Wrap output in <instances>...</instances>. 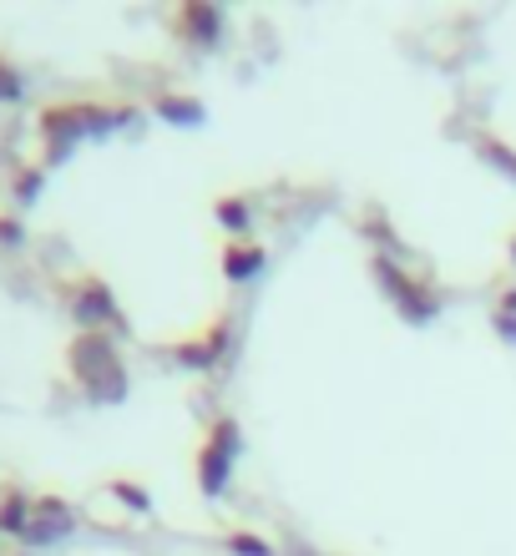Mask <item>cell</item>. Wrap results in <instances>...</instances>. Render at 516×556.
I'll list each match as a JSON object with an SVG mask.
<instances>
[{"instance_id":"9a60e30c","label":"cell","mask_w":516,"mask_h":556,"mask_svg":"<svg viewBox=\"0 0 516 556\" xmlns=\"http://www.w3.org/2000/svg\"><path fill=\"white\" fill-rule=\"evenodd\" d=\"M11 192H15V207H26L36 192H41V167H15L11 177Z\"/></svg>"},{"instance_id":"8992f818","label":"cell","mask_w":516,"mask_h":556,"mask_svg":"<svg viewBox=\"0 0 516 556\" xmlns=\"http://www.w3.org/2000/svg\"><path fill=\"white\" fill-rule=\"evenodd\" d=\"M76 511L66 496H36V511H30V531L21 536L26 546H51L61 536H72Z\"/></svg>"},{"instance_id":"4fadbf2b","label":"cell","mask_w":516,"mask_h":556,"mask_svg":"<svg viewBox=\"0 0 516 556\" xmlns=\"http://www.w3.org/2000/svg\"><path fill=\"white\" fill-rule=\"evenodd\" d=\"M223 546L234 556H274V546L264 542V536H253V531H243V527H234L228 536H223Z\"/></svg>"},{"instance_id":"30bf717a","label":"cell","mask_w":516,"mask_h":556,"mask_svg":"<svg viewBox=\"0 0 516 556\" xmlns=\"http://www.w3.org/2000/svg\"><path fill=\"white\" fill-rule=\"evenodd\" d=\"M213 218L223 223V233H228V238H249V228H253V198H243V192H223L218 203H213Z\"/></svg>"},{"instance_id":"8fae6325","label":"cell","mask_w":516,"mask_h":556,"mask_svg":"<svg viewBox=\"0 0 516 556\" xmlns=\"http://www.w3.org/2000/svg\"><path fill=\"white\" fill-rule=\"evenodd\" d=\"M476 157L491 162L496 173H506V177L516 182V152H512V147H506L496 132H481V137H476Z\"/></svg>"},{"instance_id":"7a4b0ae2","label":"cell","mask_w":516,"mask_h":556,"mask_svg":"<svg viewBox=\"0 0 516 556\" xmlns=\"http://www.w3.org/2000/svg\"><path fill=\"white\" fill-rule=\"evenodd\" d=\"M238 451H243V430H238L234 415H213L192 451V476H198V491L207 501H218L234 481V466H238Z\"/></svg>"},{"instance_id":"7c38bea8","label":"cell","mask_w":516,"mask_h":556,"mask_svg":"<svg viewBox=\"0 0 516 556\" xmlns=\"http://www.w3.org/2000/svg\"><path fill=\"white\" fill-rule=\"evenodd\" d=\"M106 491H112V496H117L122 506H127V511H137V516H148V511H152L148 485L133 481V476H112V481H106Z\"/></svg>"},{"instance_id":"9c48e42d","label":"cell","mask_w":516,"mask_h":556,"mask_svg":"<svg viewBox=\"0 0 516 556\" xmlns=\"http://www.w3.org/2000/svg\"><path fill=\"white\" fill-rule=\"evenodd\" d=\"M30 511H36V496L30 491H21V485H5L0 491V536H26L30 531Z\"/></svg>"},{"instance_id":"5bb4252c","label":"cell","mask_w":516,"mask_h":556,"mask_svg":"<svg viewBox=\"0 0 516 556\" xmlns=\"http://www.w3.org/2000/svg\"><path fill=\"white\" fill-rule=\"evenodd\" d=\"M21 91H26V76H21V66L0 51V102H21Z\"/></svg>"},{"instance_id":"d6986e66","label":"cell","mask_w":516,"mask_h":556,"mask_svg":"<svg viewBox=\"0 0 516 556\" xmlns=\"http://www.w3.org/2000/svg\"><path fill=\"white\" fill-rule=\"evenodd\" d=\"M506 253H512V258H516V233H512V238H506Z\"/></svg>"},{"instance_id":"ac0fdd59","label":"cell","mask_w":516,"mask_h":556,"mask_svg":"<svg viewBox=\"0 0 516 556\" xmlns=\"http://www.w3.org/2000/svg\"><path fill=\"white\" fill-rule=\"evenodd\" d=\"M496 329H502L506 344H516V314H496Z\"/></svg>"},{"instance_id":"ba28073f","label":"cell","mask_w":516,"mask_h":556,"mask_svg":"<svg viewBox=\"0 0 516 556\" xmlns=\"http://www.w3.org/2000/svg\"><path fill=\"white\" fill-rule=\"evenodd\" d=\"M228 283H253L268 268V249L259 238H223V258H218Z\"/></svg>"},{"instance_id":"e0dca14e","label":"cell","mask_w":516,"mask_h":556,"mask_svg":"<svg viewBox=\"0 0 516 556\" xmlns=\"http://www.w3.org/2000/svg\"><path fill=\"white\" fill-rule=\"evenodd\" d=\"M26 238V228H21V218L15 213H0V249H15Z\"/></svg>"},{"instance_id":"277c9868","label":"cell","mask_w":516,"mask_h":556,"mask_svg":"<svg viewBox=\"0 0 516 556\" xmlns=\"http://www.w3.org/2000/svg\"><path fill=\"white\" fill-rule=\"evenodd\" d=\"M369 274H375V283L385 289V299L400 308V319H411V324H426L441 314V293L430 289L426 278H415L405 274V268L395 264V258H385V253H375V264H369Z\"/></svg>"},{"instance_id":"5b68a950","label":"cell","mask_w":516,"mask_h":556,"mask_svg":"<svg viewBox=\"0 0 516 556\" xmlns=\"http://www.w3.org/2000/svg\"><path fill=\"white\" fill-rule=\"evenodd\" d=\"M228 339H234V319H228V314H218V319L203 324L198 334L177 339V344H173V359L183 369H192V375H198V369H213L223 354H228Z\"/></svg>"},{"instance_id":"52a82bcc","label":"cell","mask_w":516,"mask_h":556,"mask_svg":"<svg viewBox=\"0 0 516 556\" xmlns=\"http://www.w3.org/2000/svg\"><path fill=\"white\" fill-rule=\"evenodd\" d=\"M173 36L183 46H213L223 36V11L218 5H198V0H188V5H177L173 11Z\"/></svg>"},{"instance_id":"2e32d148","label":"cell","mask_w":516,"mask_h":556,"mask_svg":"<svg viewBox=\"0 0 516 556\" xmlns=\"http://www.w3.org/2000/svg\"><path fill=\"white\" fill-rule=\"evenodd\" d=\"M158 112L173 122H203V106L198 102H177V97H158Z\"/></svg>"},{"instance_id":"3957f363","label":"cell","mask_w":516,"mask_h":556,"mask_svg":"<svg viewBox=\"0 0 516 556\" xmlns=\"http://www.w3.org/2000/svg\"><path fill=\"white\" fill-rule=\"evenodd\" d=\"M61 304H66V314H72L81 329H102V334H122V304L117 293H112V283L97 274H76L61 283Z\"/></svg>"},{"instance_id":"6da1fadb","label":"cell","mask_w":516,"mask_h":556,"mask_svg":"<svg viewBox=\"0 0 516 556\" xmlns=\"http://www.w3.org/2000/svg\"><path fill=\"white\" fill-rule=\"evenodd\" d=\"M66 369L91 405H117L127 395V365L117 354V339L102 329H76V339L66 344Z\"/></svg>"}]
</instances>
